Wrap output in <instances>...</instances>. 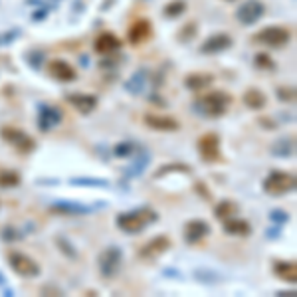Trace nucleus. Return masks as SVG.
I'll list each match as a JSON object with an SVG mask.
<instances>
[{"instance_id": "20e7f679", "label": "nucleus", "mask_w": 297, "mask_h": 297, "mask_svg": "<svg viewBox=\"0 0 297 297\" xmlns=\"http://www.w3.org/2000/svg\"><path fill=\"white\" fill-rule=\"evenodd\" d=\"M121 264H123V252L117 246H107L97 258V268L105 279L115 277L121 270Z\"/></svg>"}, {"instance_id": "ddd939ff", "label": "nucleus", "mask_w": 297, "mask_h": 297, "mask_svg": "<svg viewBox=\"0 0 297 297\" xmlns=\"http://www.w3.org/2000/svg\"><path fill=\"white\" fill-rule=\"evenodd\" d=\"M168 248H170V238H168V236H155V238H151L147 244L141 246L139 256H141L143 259H155L159 258V256H163Z\"/></svg>"}, {"instance_id": "5701e85b", "label": "nucleus", "mask_w": 297, "mask_h": 297, "mask_svg": "<svg viewBox=\"0 0 297 297\" xmlns=\"http://www.w3.org/2000/svg\"><path fill=\"white\" fill-rule=\"evenodd\" d=\"M271 151L275 156H291L295 153V139L293 137H279L277 141L271 145Z\"/></svg>"}, {"instance_id": "4c0bfd02", "label": "nucleus", "mask_w": 297, "mask_h": 297, "mask_svg": "<svg viewBox=\"0 0 297 297\" xmlns=\"http://www.w3.org/2000/svg\"><path fill=\"white\" fill-rule=\"evenodd\" d=\"M277 295H295V291H279Z\"/></svg>"}, {"instance_id": "9b49d317", "label": "nucleus", "mask_w": 297, "mask_h": 297, "mask_svg": "<svg viewBox=\"0 0 297 297\" xmlns=\"http://www.w3.org/2000/svg\"><path fill=\"white\" fill-rule=\"evenodd\" d=\"M212 232V228H210V224L204 222V220H188L186 224H184V228H182V236H184V242L186 244H198L202 238H206L208 234Z\"/></svg>"}, {"instance_id": "aec40b11", "label": "nucleus", "mask_w": 297, "mask_h": 297, "mask_svg": "<svg viewBox=\"0 0 297 297\" xmlns=\"http://www.w3.org/2000/svg\"><path fill=\"white\" fill-rule=\"evenodd\" d=\"M273 273L287 284H295L297 282V266L295 261H282V259H275L273 261Z\"/></svg>"}, {"instance_id": "1a4fd4ad", "label": "nucleus", "mask_w": 297, "mask_h": 297, "mask_svg": "<svg viewBox=\"0 0 297 297\" xmlns=\"http://www.w3.org/2000/svg\"><path fill=\"white\" fill-rule=\"evenodd\" d=\"M64 119V113L58 105L50 103H40L38 105V127L40 131H52L54 127H58Z\"/></svg>"}, {"instance_id": "0eeeda50", "label": "nucleus", "mask_w": 297, "mask_h": 297, "mask_svg": "<svg viewBox=\"0 0 297 297\" xmlns=\"http://www.w3.org/2000/svg\"><path fill=\"white\" fill-rule=\"evenodd\" d=\"M8 266L12 268L14 273H18L20 277H38L40 275V264L36 259H32L28 254H22V252H8Z\"/></svg>"}, {"instance_id": "c85d7f7f", "label": "nucleus", "mask_w": 297, "mask_h": 297, "mask_svg": "<svg viewBox=\"0 0 297 297\" xmlns=\"http://www.w3.org/2000/svg\"><path fill=\"white\" fill-rule=\"evenodd\" d=\"M168 172H190V167L188 165H179V163H172V165H167V167H161V170L155 172V179H161Z\"/></svg>"}, {"instance_id": "e433bc0d", "label": "nucleus", "mask_w": 297, "mask_h": 297, "mask_svg": "<svg viewBox=\"0 0 297 297\" xmlns=\"http://www.w3.org/2000/svg\"><path fill=\"white\" fill-rule=\"evenodd\" d=\"M14 232H16L14 228H6L4 234H2V238H4V240H18V238H20V234H14Z\"/></svg>"}, {"instance_id": "cd10ccee", "label": "nucleus", "mask_w": 297, "mask_h": 297, "mask_svg": "<svg viewBox=\"0 0 297 297\" xmlns=\"http://www.w3.org/2000/svg\"><path fill=\"white\" fill-rule=\"evenodd\" d=\"M145 78H147V74H145V72H137V74L133 76V79L127 81V85H125V88H127L129 91H133V93H139V91L145 88Z\"/></svg>"}, {"instance_id": "72a5a7b5", "label": "nucleus", "mask_w": 297, "mask_h": 297, "mask_svg": "<svg viewBox=\"0 0 297 297\" xmlns=\"http://www.w3.org/2000/svg\"><path fill=\"white\" fill-rule=\"evenodd\" d=\"M72 184H79V186H107L105 179H72Z\"/></svg>"}, {"instance_id": "c9c22d12", "label": "nucleus", "mask_w": 297, "mask_h": 297, "mask_svg": "<svg viewBox=\"0 0 297 297\" xmlns=\"http://www.w3.org/2000/svg\"><path fill=\"white\" fill-rule=\"evenodd\" d=\"M270 218L275 220V222H287V220H289V214L284 212V210H271Z\"/></svg>"}, {"instance_id": "7ed1b4c3", "label": "nucleus", "mask_w": 297, "mask_h": 297, "mask_svg": "<svg viewBox=\"0 0 297 297\" xmlns=\"http://www.w3.org/2000/svg\"><path fill=\"white\" fill-rule=\"evenodd\" d=\"M261 186L271 196H282V194L291 193L295 188V174L293 172H284V170H273L264 179Z\"/></svg>"}, {"instance_id": "473e14b6", "label": "nucleus", "mask_w": 297, "mask_h": 297, "mask_svg": "<svg viewBox=\"0 0 297 297\" xmlns=\"http://www.w3.org/2000/svg\"><path fill=\"white\" fill-rule=\"evenodd\" d=\"M277 97L284 103H293L295 101V90L293 88H277Z\"/></svg>"}, {"instance_id": "39448f33", "label": "nucleus", "mask_w": 297, "mask_h": 297, "mask_svg": "<svg viewBox=\"0 0 297 297\" xmlns=\"http://www.w3.org/2000/svg\"><path fill=\"white\" fill-rule=\"evenodd\" d=\"M252 40L256 44H264L270 48H284L291 40V32L284 26H266L264 30H259L258 34H254Z\"/></svg>"}, {"instance_id": "f8f14e48", "label": "nucleus", "mask_w": 297, "mask_h": 297, "mask_svg": "<svg viewBox=\"0 0 297 297\" xmlns=\"http://www.w3.org/2000/svg\"><path fill=\"white\" fill-rule=\"evenodd\" d=\"M153 36V22L149 18H139L131 24L129 32H127V40L133 46H141L147 40H151Z\"/></svg>"}, {"instance_id": "7c9ffc66", "label": "nucleus", "mask_w": 297, "mask_h": 297, "mask_svg": "<svg viewBox=\"0 0 297 297\" xmlns=\"http://www.w3.org/2000/svg\"><path fill=\"white\" fill-rule=\"evenodd\" d=\"M254 64H256V67H259V69H273V67H275V62L271 60L268 54H256Z\"/></svg>"}, {"instance_id": "bb28decb", "label": "nucleus", "mask_w": 297, "mask_h": 297, "mask_svg": "<svg viewBox=\"0 0 297 297\" xmlns=\"http://www.w3.org/2000/svg\"><path fill=\"white\" fill-rule=\"evenodd\" d=\"M184 10H186V2L184 0H172V2H168L165 6V16L167 18H177V16L184 14Z\"/></svg>"}, {"instance_id": "9d476101", "label": "nucleus", "mask_w": 297, "mask_h": 297, "mask_svg": "<svg viewBox=\"0 0 297 297\" xmlns=\"http://www.w3.org/2000/svg\"><path fill=\"white\" fill-rule=\"evenodd\" d=\"M266 14V6L259 0H246L244 4L236 10V18L238 22H242L244 26H252L258 20H261V16Z\"/></svg>"}, {"instance_id": "2eb2a0df", "label": "nucleus", "mask_w": 297, "mask_h": 297, "mask_svg": "<svg viewBox=\"0 0 297 297\" xmlns=\"http://www.w3.org/2000/svg\"><path fill=\"white\" fill-rule=\"evenodd\" d=\"M232 36L230 34H214L202 42L200 46V52L202 54H220L224 50H230L232 48Z\"/></svg>"}, {"instance_id": "b1692460", "label": "nucleus", "mask_w": 297, "mask_h": 297, "mask_svg": "<svg viewBox=\"0 0 297 297\" xmlns=\"http://www.w3.org/2000/svg\"><path fill=\"white\" fill-rule=\"evenodd\" d=\"M236 214H238V204L234 200H222L214 208V216L218 220H222V222L228 218H234Z\"/></svg>"}, {"instance_id": "2f4dec72", "label": "nucleus", "mask_w": 297, "mask_h": 297, "mask_svg": "<svg viewBox=\"0 0 297 297\" xmlns=\"http://www.w3.org/2000/svg\"><path fill=\"white\" fill-rule=\"evenodd\" d=\"M149 159H151L149 155H141V156H139V159L135 161V165H133V167H129V177H137V174H141L143 168L149 165Z\"/></svg>"}, {"instance_id": "6e6552de", "label": "nucleus", "mask_w": 297, "mask_h": 297, "mask_svg": "<svg viewBox=\"0 0 297 297\" xmlns=\"http://www.w3.org/2000/svg\"><path fill=\"white\" fill-rule=\"evenodd\" d=\"M196 151L198 156L204 161V163H216L222 159L220 153V137L218 133H204L198 141H196Z\"/></svg>"}, {"instance_id": "4468645a", "label": "nucleus", "mask_w": 297, "mask_h": 297, "mask_svg": "<svg viewBox=\"0 0 297 297\" xmlns=\"http://www.w3.org/2000/svg\"><path fill=\"white\" fill-rule=\"evenodd\" d=\"M145 125L151 127L155 131H163V133H172V131H179L181 129V123L174 119V117H168V115H155V113H147L143 117Z\"/></svg>"}, {"instance_id": "f03ea898", "label": "nucleus", "mask_w": 297, "mask_h": 297, "mask_svg": "<svg viewBox=\"0 0 297 297\" xmlns=\"http://www.w3.org/2000/svg\"><path fill=\"white\" fill-rule=\"evenodd\" d=\"M156 212L151 208H137V210H129V212H121L117 216V228L123 230L125 234H141L147 226H151L156 222Z\"/></svg>"}, {"instance_id": "423d86ee", "label": "nucleus", "mask_w": 297, "mask_h": 297, "mask_svg": "<svg viewBox=\"0 0 297 297\" xmlns=\"http://www.w3.org/2000/svg\"><path fill=\"white\" fill-rule=\"evenodd\" d=\"M0 137H2V141H6L10 147H14L18 153H32L34 149H36V141L28 135L26 131L18 129V127H2L0 129Z\"/></svg>"}, {"instance_id": "393cba45", "label": "nucleus", "mask_w": 297, "mask_h": 297, "mask_svg": "<svg viewBox=\"0 0 297 297\" xmlns=\"http://www.w3.org/2000/svg\"><path fill=\"white\" fill-rule=\"evenodd\" d=\"M20 182H22V177L16 170H8V168L0 170V188H16L20 186Z\"/></svg>"}, {"instance_id": "a878e982", "label": "nucleus", "mask_w": 297, "mask_h": 297, "mask_svg": "<svg viewBox=\"0 0 297 297\" xmlns=\"http://www.w3.org/2000/svg\"><path fill=\"white\" fill-rule=\"evenodd\" d=\"M54 212H62V214H85V212H90L91 208L88 206H81V204H74V202H58V204H54L52 206Z\"/></svg>"}, {"instance_id": "4be33fe9", "label": "nucleus", "mask_w": 297, "mask_h": 297, "mask_svg": "<svg viewBox=\"0 0 297 297\" xmlns=\"http://www.w3.org/2000/svg\"><path fill=\"white\" fill-rule=\"evenodd\" d=\"M224 232L230 234V236H250L252 234V226H250V222H246L242 218H228L224 220Z\"/></svg>"}, {"instance_id": "f704fd0d", "label": "nucleus", "mask_w": 297, "mask_h": 297, "mask_svg": "<svg viewBox=\"0 0 297 297\" xmlns=\"http://www.w3.org/2000/svg\"><path fill=\"white\" fill-rule=\"evenodd\" d=\"M56 242H58V246H60V250L64 252L65 256H69V258H72V259H76V258H78V252L74 250V246L69 244V242H65L64 238H58Z\"/></svg>"}, {"instance_id": "c756f323", "label": "nucleus", "mask_w": 297, "mask_h": 297, "mask_svg": "<svg viewBox=\"0 0 297 297\" xmlns=\"http://www.w3.org/2000/svg\"><path fill=\"white\" fill-rule=\"evenodd\" d=\"M133 151H135L133 143L123 141V143H119V145H115V149H113V155H115L117 159H125V156L133 155Z\"/></svg>"}, {"instance_id": "412c9836", "label": "nucleus", "mask_w": 297, "mask_h": 297, "mask_svg": "<svg viewBox=\"0 0 297 297\" xmlns=\"http://www.w3.org/2000/svg\"><path fill=\"white\" fill-rule=\"evenodd\" d=\"M244 105L248 109H254V111H258V109H264L266 105H268V97H266V93L258 88H248L244 93Z\"/></svg>"}, {"instance_id": "f3484780", "label": "nucleus", "mask_w": 297, "mask_h": 297, "mask_svg": "<svg viewBox=\"0 0 297 297\" xmlns=\"http://www.w3.org/2000/svg\"><path fill=\"white\" fill-rule=\"evenodd\" d=\"M67 101L74 109H78L83 115H90L91 111H95V107L99 103V99L95 95H90V93H72V95H67Z\"/></svg>"}, {"instance_id": "6ab92c4d", "label": "nucleus", "mask_w": 297, "mask_h": 297, "mask_svg": "<svg viewBox=\"0 0 297 297\" xmlns=\"http://www.w3.org/2000/svg\"><path fill=\"white\" fill-rule=\"evenodd\" d=\"M93 48H95V52L97 54L107 56V54L115 52V50L121 48V40L117 38L115 34H111V32H103V34H99V36L95 38Z\"/></svg>"}, {"instance_id": "a211bd4d", "label": "nucleus", "mask_w": 297, "mask_h": 297, "mask_svg": "<svg viewBox=\"0 0 297 297\" xmlns=\"http://www.w3.org/2000/svg\"><path fill=\"white\" fill-rule=\"evenodd\" d=\"M214 83V76L206 72H194L184 78V88L190 91H202Z\"/></svg>"}, {"instance_id": "dca6fc26", "label": "nucleus", "mask_w": 297, "mask_h": 297, "mask_svg": "<svg viewBox=\"0 0 297 297\" xmlns=\"http://www.w3.org/2000/svg\"><path fill=\"white\" fill-rule=\"evenodd\" d=\"M48 72L58 81H76L78 79V72L74 69V65H69L65 60H52L50 65H48Z\"/></svg>"}, {"instance_id": "f257e3e1", "label": "nucleus", "mask_w": 297, "mask_h": 297, "mask_svg": "<svg viewBox=\"0 0 297 297\" xmlns=\"http://www.w3.org/2000/svg\"><path fill=\"white\" fill-rule=\"evenodd\" d=\"M230 103H232L230 93L222 90H214L200 95L193 103V109L198 115L206 117V119H218V117L226 115V111L230 109Z\"/></svg>"}]
</instances>
